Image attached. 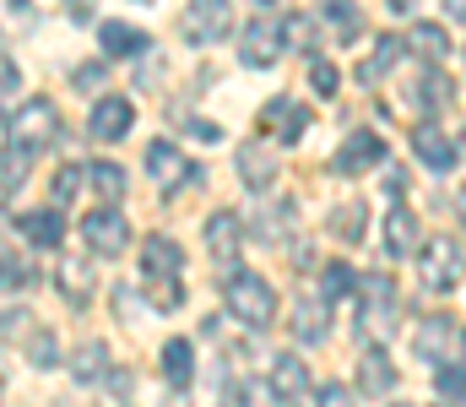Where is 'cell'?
Instances as JSON below:
<instances>
[{"label":"cell","mask_w":466,"mask_h":407,"mask_svg":"<svg viewBox=\"0 0 466 407\" xmlns=\"http://www.w3.org/2000/svg\"><path fill=\"white\" fill-rule=\"evenodd\" d=\"M223 304H228V321L249 326V331H266L277 321V288L260 277V271H238L233 267L223 277Z\"/></svg>","instance_id":"6da1fadb"},{"label":"cell","mask_w":466,"mask_h":407,"mask_svg":"<svg viewBox=\"0 0 466 407\" xmlns=\"http://www.w3.org/2000/svg\"><path fill=\"white\" fill-rule=\"evenodd\" d=\"M55 136H60V109H55L49 98H27V104H16L11 120H5V141H11L16 152H27V158H38L44 147H55Z\"/></svg>","instance_id":"7a4b0ae2"},{"label":"cell","mask_w":466,"mask_h":407,"mask_svg":"<svg viewBox=\"0 0 466 407\" xmlns=\"http://www.w3.org/2000/svg\"><path fill=\"white\" fill-rule=\"evenodd\" d=\"M418 277H423V288H429V293H451V288H461V277H466L461 245H456L451 234L423 239V250H418Z\"/></svg>","instance_id":"3957f363"},{"label":"cell","mask_w":466,"mask_h":407,"mask_svg":"<svg viewBox=\"0 0 466 407\" xmlns=\"http://www.w3.org/2000/svg\"><path fill=\"white\" fill-rule=\"evenodd\" d=\"M147 174H152V185L168 190V196H174L179 185H201V179H207V168H196L174 141H152V147H147Z\"/></svg>","instance_id":"277c9868"},{"label":"cell","mask_w":466,"mask_h":407,"mask_svg":"<svg viewBox=\"0 0 466 407\" xmlns=\"http://www.w3.org/2000/svg\"><path fill=\"white\" fill-rule=\"evenodd\" d=\"M412 348H418L423 364H456V353H461V326H456V315H423L418 331H412Z\"/></svg>","instance_id":"5b68a950"},{"label":"cell","mask_w":466,"mask_h":407,"mask_svg":"<svg viewBox=\"0 0 466 407\" xmlns=\"http://www.w3.org/2000/svg\"><path fill=\"white\" fill-rule=\"evenodd\" d=\"M179 27H185V38L201 44V49H207V44H223L233 33V0H190Z\"/></svg>","instance_id":"8992f818"},{"label":"cell","mask_w":466,"mask_h":407,"mask_svg":"<svg viewBox=\"0 0 466 407\" xmlns=\"http://www.w3.org/2000/svg\"><path fill=\"white\" fill-rule=\"evenodd\" d=\"M282 49H288V33H282L277 16H255V22H244V44H238V60H244V66L266 71V66L282 60Z\"/></svg>","instance_id":"52a82bcc"},{"label":"cell","mask_w":466,"mask_h":407,"mask_svg":"<svg viewBox=\"0 0 466 407\" xmlns=\"http://www.w3.org/2000/svg\"><path fill=\"white\" fill-rule=\"evenodd\" d=\"M82 239H87L93 256H125V245H130V223L119 218L115 207H98V212L82 218Z\"/></svg>","instance_id":"ba28073f"},{"label":"cell","mask_w":466,"mask_h":407,"mask_svg":"<svg viewBox=\"0 0 466 407\" xmlns=\"http://www.w3.org/2000/svg\"><path fill=\"white\" fill-rule=\"evenodd\" d=\"M380 163H385V141H380V136L374 131H352L348 141H342V147H337V158H331V168H337V174H369V168H380Z\"/></svg>","instance_id":"9c48e42d"},{"label":"cell","mask_w":466,"mask_h":407,"mask_svg":"<svg viewBox=\"0 0 466 407\" xmlns=\"http://www.w3.org/2000/svg\"><path fill=\"white\" fill-rule=\"evenodd\" d=\"M412 152H418V163H423V168H434V174H451V168H456V158H461V152H456V141L440 131L434 120L412 126Z\"/></svg>","instance_id":"30bf717a"},{"label":"cell","mask_w":466,"mask_h":407,"mask_svg":"<svg viewBox=\"0 0 466 407\" xmlns=\"http://www.w3.org/2000/svg\"><path fill=\"white\" fill-rule=\"evenodd\" d=\"M130 126H136V104H130V98H115V93H109V98L93 104V120H87L93 141L109 147V141H119V136H130Z\"/></svg>","instance_id":"8fae6325"},{"label":"cell","mask_w":466,"mask_h":407,"mask_svg":"<svg viewBox=\"0 0 466 407\" xmlns=\"http://www.w3.org/2000/svg\"><path fill=\"white\" fill-rule=\"evenodd\" d=\"M233 168H238V179H244L249 190H271V185H277V152H271L266 141H244L238 158H233Z\"/></svg>","instance_id":"7c38bea8"},{"label":"cell","mask_w":466,"mask_h":407,"mask_svg":"<svg viewBox=\"0 0 466 407\" xmlns=\"http://www.w3.org/2000/svg\"><path fill=\"white\" fill-rule=\"evenodd\" d=\"M207 250H212L218 261H233V256L244 250V218H238V212L218 207V212L207 218Z\"/></svg>","instance_id":"4fadbf2b"},{"label":"cell","mask_w":466,"mask_h":407,"mask_svg":"<svg viewBox=\"0 0 466 407\" xmlns=\"http://www.w3.org/2000/svg\"><path fill=\"white\" fill-rule=\"evenodd\" d=\"M358 288H363V304H369V310H363V315H369V326L390 331V326H396V288H390V277H380V271H374V277H363Z\"/></svg>","instance_id":"5bb4252c"},{"label":"cell","mask_w":466,"mask_h":407,"mask_svg":"<svg viewBox=\"0 0 466 407\" xmlns=\"http://www.w3.org/2000/svg\"><path fill=\"white\" fill-rule=\"evenodd\" d=\"M260 120H266V131L277 136V141H288V147H293L299 136L309 131V115H304L293 98H271V104L260 109Z\"/></svg>","instance_id":"9a60e30c"},{"label":"cell","mask_w":466,"mask_h":407,"mask_svg":"<svg viewBox=\"0 0 466 407\" xmlns=\"http://www.w3.org/2000/svg\"><path fill=\"white\" fill-rule=\"evenodd\" d=\"M141 271H147V277H179V271H185V250H179L168 234H152V239L141 245Z\"/></svg>","instance_id":"2e32d148"},{"label":"cell","mask_w":466,"mask_h":407,"mask_svg":"<svg viewBox=\"0 0 466 407\" xmlns=\"http://www.w3.org/2000/svg\"><path fill=\"white\" fill-rule=\"evenodd\" d=\"M401 49H407V44H401L396 33H380V38H374V55H369L363 66H358V82H363V87H374V82H385V76L396 71V60H401Z\"/></svg>","instance_id":"e0dca14e"},{"label":"cell","mask_w":466,"mask_h":407,"mask_svg":"<svg viewBox=\"0 0 466 407\" xmlns=\"http://www.w3.org/2000/svg\"><path fill=\"white\" fill-rule=\"evenodd\" d=\"M418 234H423L418 218H412L407 207H390V218H385V250H390V256H418V250H423Z\"/></svg>","instance_id":"ac0fdd59"},{"label":"cell","mask_w":466,"mask_h":407,"mask_svg":"<svg viewBox=\"0 0 466 407\" xmlns=\"http://www.w3.org/2000/svg\"><path fill=\"white\" fill-rule=\"evenodd\" d=\"M358 386H363L369 397L396 392V364L385 359V348H363V359H358Z\"/></svg>","instance_id":"d6986e66"},{"label":"cell","mask_w":466,"mask_h":407,"mask_svg":"<svg viewBox=\"0 0 466 407\" xmlns=\"http://www.w3.org/2000/svg\"><path fill=\"white\" fill-rule=\"evenodd\" d=\"M98 44H104V55H115V60H136V55H147V33L141 27H130V22H104L98 27Z\"/></svg>","instance_id":"ffe728a7"},{"label":"cell","mask_w":466,"mask_h":407,"mask_svg":"<svg viewBox=\"0 0 466 407\" xmlns=\"http://www.w3.org/2000/svg\"><path fill=\"white\" fill-rule=\"evenodd\" d=\"M22 234H27V245H38V250H55V245H60V234H66V218H60V207L27 212V218H22Z\"/></svg>","instance_id":"44dd1931"},{"label":"cell","mask_w":466,"mask_h":407,"mask_svg":"<svg viewBox=\"0 0 466 407\" xmlns=\"http://www.w3.org/2000/svg\"><path fill=\"white\" fill-rule=\"evenodd\" d=\"M309 392V370L293 359V353H282L277 364H271V397H288V402H299Z\"/></svg>","instance_id":"7402d4cb"},{"label":"cell","mask_w":466,"mask_h":407,"mask_svg":"<svg viewBox=\"0 0 466 407\" xmlns=\"http://www.w3.org/2000/svg\"><path fill=\"white\" fill-rule=\"evenodd\" d=\"M104 375H109V348H104V342H82V348L71 353V381L93 386V381H104Z\"/></svg>","instance_id":"603a6c76"},{"label":"cell","mask_w":466,"mask_h":407,"mask_svg":"<svg viewBox=\"0 0 466 407\" xmlns=\"http://www.w3.org/2000/svg\"><path fill=\"white\" fill-rule=\"evenodd\" d=\"M190 375H196V348H190L185 337L163 342V381H168V386H190Z\"/></svg>","instance_id":"cb8c5ba5"},{"label":"cell","mask_w":466,"mask_h":407,"mask_svg":"<svg viewBox=\"0 0 466 407\" xmlns=\"http://www.w3.org/2000/svg\"><path fill=\"white\" fill-rule=\"evenodd\" d=\"M293 337L299 342H326V304L320 299H299L293 304Z\"/></svg>","instance_id":"d4e9b609"},{"label":"cell","mask_w":466,"mask_h":407,"mask_svg":"<svg viewBox=\"0 0 466 407\" xmlns=\"http://www.w3.org/2000/svg\"><path fill=\"white\" fill-rule=\"evenodd\" d=\"M87 185H93V190L115 207L119 196H125V185H130V174H125L119 163H109V158H98V163H87Z\"/></svg>","instance_id":"484cf974"},{"label":"cell","mask_w":466,"mask_h":407,"mask_svg":"<svg viewBox=\"0 0 466 407\" xmlns=\"http://www.w3.org/2000/svg\"><path fill=\"white\" fill-rule=\"evenodd\" d=\"M320 11H326L320 22L337 33V44H352V38L363 33V22H358V5H352V0H320Z\"/></svg>","instance_id":"4316f807"},{"label":"cell","mask_w":466,"mask_h":407,"mask_svg":"<svg viewBox=\"0 0 466 407\" xmlns=\"http://www.w3.org/2000/svg\"><path fill=\"white\" fill-rule=\"evenodd\" d=\"M407 44H412V49H418V55H423V60H429V66H440V60H445V55H451V33H445V27H440V22H418V27H412V38H407Z\"/></svg>","instance_id":"83f0119b"},{"label":"cell","mask_w":466,"mask_h":407,"mask_svg":"<svg viewBox=\"0 0 466 407\" xmlns=\"http://www.w3.org/2000/svg\"><path fill=\"white\" fill-rule=\"evenodd\" d=\"M352 288H358V271L348 261H331V267H320V304L331 310L337 299H348Z\"/></svg>","instance_id":"f1b7e54d"},{"label":"cell","mask_w":466,"mask_h":407,"mask_svg":"<svg viewBox=\"0 0 466 407\" xmlns=\"http://www.w3.org/2000/svg\"><path fill=\"white\" fill-rule=\"evenodd\" d=\"M412 98H418L423 109H445V104L456 98V87H451V76H445L440 66H429V71H423V82L412 87Z\"/></svg>","instance_id":"f546056e"},{"label":"cell","mask_w":466,"mask_h":407,"mask_svg":"<svg viewBox=\"0 0 466 407\" xmlns=\"http://www.w3.org/2000/svg\"><path fill=\"white\" fill-rule=\"evenodd\" d=\"M363 223H369L363 201H342V207L331 212V234H337L342 245H358V239H363Z\"/></svg>","instance_id":"4dcf8cb0"},{"label":"cell","mask_w":466,"mask_h":407,"mask_svg":"<svg viewBox=\"0 0 466 407\" xmlns=\"http://www.w3.org/2000/svg\"><path fill=\"white\" fill-rule=\"evenodd\" d=\"M60 293H66L71 304H87V299H93V277H87L82 261H66V267H60Z\"/></svg>","instance_id":"1f68e13d"},{"label":"cell","mask_w":466,"mask_h":407,"mask_svg":"<svg viewBox=\"0 0 466 407\" xmlns=\"http://www.w3.org/2000/svg\"><path fill=\"white\" fill-rule=\"evenodd\" d=\"M33 261L27 256H0V293H16V288H33Z\"/></svg>","instance_id":"d6a6232c"},{"label":"cell","mask_w":466,"mask_h":407,"mask_svg":"<svg viewBox=\"0 0 466 407\" xmlns=\"http://www.w3.org/2000/svg\"><path fill=\"white\" fill-rule=\"evenodd\" d=\"M27 364H33V370H55V364H60L55 331H27Z\"/></svg>","instance_id":"836d02e7"},{"label":"cell","mask_w":466,"mask_h":407,"mask_svg":"<svg viewBox=\"0 0 466 407\" xmlns=\"http://www.w3.org/2000/svg\"><path fill=\"white\" fill-rule=\"evenodd\" d=\"M147 299L157 310H179L185 304V288H179V277H147Z\"/></svg>","instance_id":"e575fe53"},{"label":"cell","mask_w":466,"mask_h":407,"mask_svg":"<svg viewBox=\"0 0 466 407\" xmlns=\"http://www.w3.org/2000/svg\"><path fill=\"white\" fill-rule=\"evenodd\" d=\"M27 168H33V158L27 152H0V190H22V179H27Z\"/></svg>","instance_id":"d590c367"},{"label":"cell","mask_w":466,"mask_h":407,"mask_svg":"<svg viewBox=\"0 0 466 407\" xmlns=\"http://www.w3.org/2000/svg\"><path fill=\"white\" fill-rule=\"evenodd\" d=\"M288 229H293V207H271V212L255 218V239H266V245H271L277 234H288Z\"/></svg>","instance_id":"8d00e7d4"},{"label":"cell","mask_w":466,"mask_h":407,"mask_svg":"<svg viewBox=\"0 0 466 407\" xmlns=\"http://www.w3.org/2000/svg\"><path fill=\"white\" fill-rule=\"evenodd\" d=\"M440 397L451 407H466V370L456 364H440Z\"/></svg>","instance_id":"74e56055"},{"label":"cell","mask_w":466,"mask_h":407,"mask_svg":"<svg viewBox=\"0 0 466 407\" xmlns=\"http://www.w3.org/2000/svg\"><path fill=\"white\" fill-rule=\"evenodd\" d=\"M309 82H315V93H320V98H337V87H342V71H337L331 60H315V66H309Z\"/></svg>","instance_id":"f35d334b"},{"label":"cell","mask_w":466,"mask_h":407,"mask_svg":"<svg viewBox=\"0 0 466 407\" xmlns=\"http://www.w3.org/2000/svg\"><path fill=\"white\" fill-rule=\"evenodd\" d=\"M87 185V168H76V163H66L60 174H55V201H71L76 190Z\"/></svg>","instance_id":"ab89813d"},{"label":"cell","mask_w":466,"mask_h":407,"mask_svg":"<svg viewBox=\"0 0 466 407\" xmlns=\"http://www.w3.org/2000/svg\"><path fill=\"white\" fill-rule=\"evenodd\" d=\"M238 407H271V386L244 381V386H238Z\"/></svg>","instance_id":"60d3db41"},{"label":"cell","mask_w":466,"mask_h":407,"mask_svg":"<svg viewBox=\"0 0 466 407\" xmlns=\"http://www.w3.org/2000/svg\"><path fill=\"white\" fill-rule=\"evenodd\" d=\"M104 76H109V66H104V60H93V66H82V71H76L71 82H76V87H98Z\"/></svg>","instance_id":"b9f144b4"},{"label":"cell","mask_w":466,"mask_h":407,"mask_svg":"<svg viewBox=\"0 0 466 407\" xmlns=\"http://www.w3.org/2000/svg\"><path fill=\"white\" fill-rule=\"evenodd\" d=\"M320 407H352V392L331 381V386H320Z\"/></svg>","instance_id":"7bdbcfd3"},{"label":"cell","mask_w":466,"mask_h":407,"mask_svg":"<svg viewBox=\"0 0 466 407\" xmlns=\"http://www.w3.org/2000/svg\"><path fill=\"white\" fill-rule=\"evenodd\" d=\"M22 321H27V315H16V310H0V337H16V331H22Z\"/></svg>","instance_id":"ee69618b"},{"label":"cell","mask_w":466,"mask_h":407,"mask_svg":"<svg viewBox=\"0 0 466 407\" xmlns=\"http://www.w3.org/2000/svg\"><path fill=\"white\" fill-rule=\"evenodd\" d=\"M185 126H190V136H201V141H218V126H212V120H185Z\"/></svg>","instance_id":"f6af8a7d"},{"label":"cell","mask_w":466,"mask_h":407,"mask_svg":"<svg viewBox=\"0 0 466 407\" xmlns=\"http://www.w3.org/2000/svg\"><path fill=\"white\" fill-rule=\"evenodd\" d=\"M11 87H16V66L0 55V93H11Z\"/></svg>","instance_id":"bcb514c9"},{"label":"cell","mask_w":466,"mask_h":407,"mask_svg":"<svg viewBox=\"0 0 466 407\" xmlns=\"http://www.w3.org/2000/svg\"><path fill=\"white\" fill-rule=\"evenodd\" d=\"M445 11H451L456 22H466V0H445Z\"/></svg>","instance_id":"7dc6e473"},{"label":"cell","mask_w":466,"mask_h":407,"mask_svg":"<svg viewBox=\"0 0 466 407\" xmlns=\"http://www.w3.org/2000/svg\"><path fill=\"white\" fill-rule=\"evenodd\" d=\"M456 218H461V229H466V185L456 190Z\"/></svg>","instance_id":"c3c4849f"},{"label":"cell","mask_w":466,"mask_h":407,"mask_svg":"<svg viewBox=\"0 0 466 407\" xmlns=\"http://www.w3.org/2000/svg\"><path fill=\"white\" fill-rule=\"evenodd\" d=\"M66 11H82L76 22H87V0H66Z\"/></svg>","instance_id":"681fc988"},{"label":"cell","mask_w":466,"mask_h":407,"mask_svg":"<svg viewBox=\"0 0 466 407\" xmlns=\"http://www.w3.org/2000/svg\"><path fill=\"white\" fill-rule=\"evenodd\" d=\"M260 5H277V0H260Z\"/></svg>","instance_id":"f907efd6"},{"label":"cell","mask_w":466,"mask_h":407,"mask_svg":"<svg viewBox=\"0 0 466 407\" xmlns=\"http://www.w3.org/2000/svg\"><path fill=\"white\" fill-rule=\"evenodd\" d=\"M0 136H5V120H0Z\"/></svg>","instance_id":"816d5d0a"},{"label":"cell","mask_w":466,"mask_h":407,"mask_svg":"<svg viewBox=\"0 0 466 407\" xmlns=\"http://www.w3.org/2000/svg\"><path fill=\"white\" fill-rule=\"evenodd\" d=\"M461 348H466V337H461Z\"/></svg>","instance_id":"f5cc1de1"},{"label":"cell","mask_w":466,"mask_h":407,"mask_svg":"<svg viewBox=\"0 0 466 407\" xmlns=\"http://www.w3.org/2000/svg\"><path fill=\"white\" fill-rule=\"evenodd\" d=\"M288 407H299V402H288Z\"/></svg>","instance_id":"db71d44e"}]
</instances>
